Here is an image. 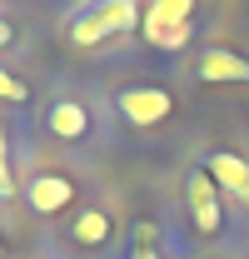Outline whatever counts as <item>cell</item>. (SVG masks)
<instances>
[{"mask_svg": "<svg viewBox=\"0 0 249 259\" xmlns=\"http://www.w3.org/2000/svg\"><path fill=\"white\" fill-rule=\"evenodd\" d=\"M140 20H145L140 0H105V5H95L90 15H80V20L70 25V45L90 50V45L110 40V35H130V30H140Z\"/></svg>", "mask_w": 249, "mask_h": 259, "instance_id": "obj_1", "label": "cell"}, {"mask_svg": "<svg viewBox=\"0 0 249 259\" xmlns=\"http://www.w3.org/2000/svg\"><path fill=\"white\" fill-rule=\"evenodd\" d=\"M115 110H120L124 125L155 130V125H164V120L175 115V95H170V90H159V85H130V90L115 95Z\"/></svg>", "mask_w": 249, "mask_h": 259, "instance_id": "obj_2", "label": "cell"}, {"mask_svg": "<svg viewBox=\"0 0 249 259\" xmlns=\"http://www.w3.org/2000/svg\"><path fill=\"white\" fill-rule=\"evenodd\" d=\"M75 199H80V185L70 175H60V169H40V175L25 180V204H30L35 214H45V220L75 209Z\"/></svg>", "mask_w": 249, "mask_h": 259, "instance_id": "obj_3", "label": "cell"}, {"mask_svg": "<svg viewBox=\"0 0 249 259\" xmlns=\"http://www.w3.org/2000/svg\"><path fill=\"white\" fill-rule=\"evenodd\" d=\"M204 169L215 180V190L229 199V204H249V160L239 150H210L204 155Z\"/></svg>", "mask_w": 249, "mask_h": 259, "instance_id": "obj_4", "label": "cell"}, {"mask_svg": "<svg viewBox=\"0 0 249 259\" xmlns=\"http://www.w3.org/2000/svg\"><path fill=\"white\" fill-rule=\"evenodd\" d=\"M90 130H95L90 105H80V100H70V95L50 100V110H45V135H50V140L80 145V140H90Z\"/></svg>", "mask_w": 249, "mask_h": 259, "instance_id": "obj_5", "label": "cell"}, {"mask_svg": "<svg viewBox=\"0 0 249 259\" xmlns=\"http://www.w3.org/2000/svg\"><path fill=\"white\" fill-rule=\"evenodd\" d=\"M194 75L199 80H210V85H249V55L239 50H199V60H194Z\"/></svg>", "mask_w": 249, "mask_h": 259, "instance_id": "obj_6", "label": "cell"}, {"mask_svg": "<svg viewBox=\"0 0 249 259\" xmlns=\"http://www.w3.org/2000/svg\"><path fill=\"white\" fill-rule=\"evenodd\" d=\"M70 239L80 249H105L115 239V220L105 209H75V225H70Z\"/></svg>", "mask_w": 249, "mask_h": 259, "instance_id": "obj_7", "label": "cell"}, {"mask_svg": "<svg viewBox=\"0 0 249 259\" xmlns=\"http://www.w3.org/2000/svg\"><path fill=\"white\" fill-rule=\"evenodd\" d=\"M140 35L155 45V50H185L189 45V35H194V25H170V20H159V15H150L145 10V20H140Z\"/></svg>", "mask_w": 249, "mask_h": 259, "instance_id": "obj_8", "label": "cell"}, {"mask_svg": "<svg viewBox=\"0 0 249 259\" xmlns=\"http://www.w3.org/2000/svg\"><path fill=\"white\" fill-rule=\"evenodd\" d=\"M189 220H194V234L215 239L219 229H224V199H199V204H189Z\"/></svg>", "mask_w": 249, "mask_h": 259, "instance_id": "obj_9", "label": "cell"}, {"mask_svg": "<svg viewBox=\"0 0 249 259\" xmlns=\"http://www.w3.org/2000/svg\"><path fill=\"white\" fill-rule=\"evenodd\" d=\"M145 10L159 15V20H170V25H185L189 15H194V0H150Z\"/></svg>", "mask_w": 249, "mask_h": 259, "instance_id": "obj_10", "label": "cell"}, {"mask_svg": "<svg viewBox=\"0 0 249 259\" xmlns=\"http://www.w3.org/2000/svg\"><path fill=\"white\" fill-rule=\"evenodd\" d=\"M0 100H5V105H25V100H30V85H25L20 75H10L5 65H0Z\"/></svg>", "mask_w": 249, "mask_h": 259, "instance_id": "obj_11", "label": "cell"}, {"mask_svg": "<svg viewBox=\"0 0 249 259\" xmlns=\"http://www.w3.org/2000/svg\"><path fill=\"white\" fill-rule=\"evenodd\" d=\"M15 194V175H10V160H5V135H0V199Z\"/></svg>", "mask_w": 249, "mask_h": 259, "instance_id": "obj_12", "label": "cell"}, {"mask_svg": "<svg viewBox=\"0 0 249 259\" xmlns=\"http://www.w3.org/2000/svg\"><path fill=\"white\" fill-rule=\"evenodd\" d=\"M124 259H164V254H159L155 244H135V249H130V254H124Z\"/></svg>", "mask_w": 249, "mask_h": 259, "instance_id": "obj_13", "label": "cell"}, {"mask_svg": "<svg viewBox=\"0 0 249 259\" xmlns=\"http://www.w3.org/2000/svg\"><path fill=\"white\" fill-rule=\"evenodd\" d=\"M5 45H15V25H10V20L0 15V50H5Z\"/></svg>", "mask_w": 249, "mask_h": 259, "instance_id": "obj_14", "label": "cell"}, {"mask_svg": "<svg viewBox=\"0 0 249 259\" xmlns=\"http://www.w3.org/2000/svg\"><path fill=\"white\" fill-rule=\"evenodd\" d=\"M135 244H155V225H135Z\"/></svg>", "mask_w": 249, "mask_h": 259, "instance_id": "obj_15", "label": "cell"}, {"mask_svg": "<svg viewBox=\"0 0 249 259\" xmlns=\"http://www.w3.org/2000/svg\"><path fill=\"white\" fill-rule=\"evenodd\" d=\"M0 259H5V239H0Z\"/></svg>", "mask_w": 249, "mask_h": 259, "instance_id": "obj_16", "label": "cell"}]
</instances>
